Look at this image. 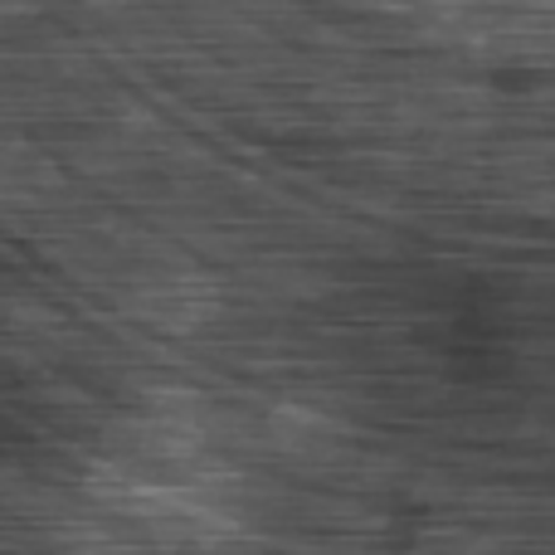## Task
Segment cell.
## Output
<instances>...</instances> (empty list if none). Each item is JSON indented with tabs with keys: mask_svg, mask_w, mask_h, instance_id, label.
Returning a JSON list of instances; mask_svg holds the SVG:
<instances>
[{
	"mask_svg": "<svg viewBox=\"0 0 555 555\" xmlns=\"http://www.w3.org/2000/svg\"><path fill=\"white\" fill-rule=\"evenodd\" d=\"M64 346V322L39 302H5L0 307V351L15 361H49Z\"/></svg>",
	"mask_w": 555,
	"mask_h": 555,
	"instance_id": "2",
	"label": "cell"
},
{
	"mask_svg": "<svg viewBox=\"0 0 555 555\" xmlns=\"http://www.w3.org/2000/svg\"><path fill=\"white\" fill-rule=\"evenodd\" d=\"M54 191V166L39 146L0 137V210H35Z\"/></svg>",
	"mask_w": 555,
	"mask_h": 555,
	"instance_id": "1",
	"label": "cell"
}]
</instances>
